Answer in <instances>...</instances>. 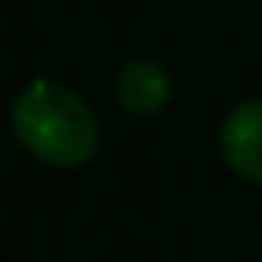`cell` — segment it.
Returning <instances> with one entry per match:
<instances>
[{"label":"cell","instance_id":"obj_1","mask_svg":"<svg viewBox=\"0 0 262 262\" xmlns=\"http://www.w3.org/2000/svg\"><path fill=\"white\" fill-rule=\"evenodd\" d=\"M11 129L36 162L54 169L86 165L101 140L97 119L86 101L54 79H33L15 97Z\"/></svg>","mask_w":262,"mask_h":262},{"label":"cell","instance_id":"obj_2","mask_svg":"<svg viewBox=\"0 0 262 262\" xmlns=\"http://www.w3.org/2000/svg\"><path fill=\"white\" fill-rule=\"evenodd\" d=\"M219 151L241 180L262 187V101H244L226 115Z\"/></svg>","mask_w":262,"mask_h":262},{"label":"cell","instance_id":"obj_3","mask_svg":"<svg viewBox=\"0 0 262 262\" xmlns=\"http://www.w3.org/2000/svg\"><path fill=\"white\" fill-rule=\"evenodd\" d=\"M115 97L129 115H155L172 101V79L158 61H129L115 79Z\"/></svg>","mask_w":262,"mask_h":262}]
</instances>
